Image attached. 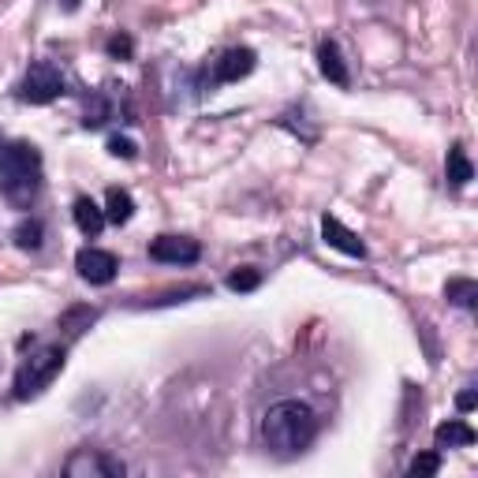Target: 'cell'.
I'll list each match as a JSON object with an SVG mask.
<instances>
[{"instance_id": "cell-10", "label": "cell", "mask_w": 478, "mask_h": 478, "mask_svg": "<svg viewBox=\"0 0 478 478\" xmlns=\"http://www.w3.org/2000/svg\"><path fill=\"white\" fill-rule=\"evenodd\" d=\"M322 239H325L329 247H336L341 255H348V258H366L363 239L351 232V228H344L336 217H322Z\"/></svg>"}, {"instance_id": "cell-6", "label": "cell", "mask_w": 478, "mask_h": 478, "mask_svg": "<svg viewBox=\"0 0 478 478\" xmlns=\"http://www.w3.org/2000/svg\"><path fill=\"white\" fill-rule=\"evenodd\" d=\"M123 471H128V467H123L116 456L101 452V449H79L64 464V474L67 478H120Z\"/></svg>"}, {"instance_id": "cell-16", "label": "cell", "mask_w": 478, "mask_h": 478, "mask_svg": "<svg viewBox=\"0 0 478 478\" xmlns=\"http://www.w3.org/2000/svg\"><path fill=\"white\" fill-rule=\"evenodd\" d=\"M445 299L459 310H474V299H478V285L471 277H452L445 285Z\"/></svg>"}, {"instance_id": "cell-14", "label": "cell", "mask_w": 478, "mask_h": 478, "mask_svg": "<svg viewBox=\"0 0 478 478\" xmlns=\"http://www.w3.org/2000/svg\"><path fill=\"white\" fill-rule=\"evenodd\" d=\"M131 217H135V199L123 187H109V194H105V221L128 224Z\"/></svg>"}, {"instance_id": "cell-19", "label": "cell", "mask_w": 478, "mask_h": 478, "mask_svg": "<svg viewBox=\"0 0 478 478\" xmlns=\"http://www.w3.org/2000/svg\"><path fill=\"white\" fill-rule=\"evenodd\" d=\"M109 153H113V157H123V161H131V157L138 153V146L131 143L128 135H113V138H109Z\"/></svg>"}, {"instance_id": "cell-15", "label": "cell", "mask_w": 478, "mask_h": 478, "mask_svg": "<svg viewBox=\"0 0 478 478\" xmlns=\"http://www.w3.org/2000/svg\"><path fill=\"white\" fill-rule=\"evenodd\" d=\"M15 247L20 251H38V247L45 243V224L38 217H23L20 224H15V232H12Z\"/></svg>"}, {"instance_id": "cell-5", "label": "cell", "mask_w": 478, "mask_h": 478, "mask_svg": "<svg viewBox=\"0 0 478 478\" xmlns=\"http://www.w3.org/2000/svg\"><path fill=\"white\" fill-rule=\"evenodd\" d=\"M255 64H258V52L255 49H247V45H232V49H224L221 57L209 64V86H224V82H239L255 72Z\"/></svg>"}, {"instance_id": "cell-9", "label": "cell", "mask_w": 478, "mask_h": 478, "mask_svg": "<svg viewBox=\"0 0 478 478\" xmlns=\"http://www.w3.org/2000/svg\"><path fill=\"white\" fill-rule=\"evenodd\" d=\"M317 67H322V75H325L333 86H341V90H348V86H351L348 60H344L341 45H336L333 38H325L322 45H317Z\"/></svg>"}, {"instance_id": "cell-8", "label": "cell", "mask_w": 478, "mask_h": 478, "mask_svg": "<svg viewBox=\"0 0 478 478\" xmlns=\"http://www.w3.org/2000/svg\"><path fill=\"white\" fill-rule=\"evenodd\" d=\"M150 258L165 265H194L202 258V247L191 236H157L150 243Z\"/></svg>"}, {"instance_id": "cell-1", "label": "cell", "mask_w": 478, "mask_h": 478, "mask_svg": "<svg viewBox=\"0 0 478 478\" xmlns=\"http://www.w3.org/2000/svg\"><path fill=\"white\" fill-rule=\"evenodd\" d=\"M317 437V415L303 400H280L262 415V441L277 456H299L314 445Z\"/></svg>"}, {"instance_id": "cell-20", "label": "cell", "mask_w": 478, "mask_h": 478, "mask_svg": "<svg viewBox=\"0 0 478 478\" xmlns=\"http://www.w3.org/2000/svg\"><path fill=\"white\" fill-rule=\"evenodd\" d=\"M105 49H109V57H120V60H128L131 57V38H128V34H113V38H109V45H105Z\"/></svg>"}, {"instance_id": "cell-3", "label": "cell", "mask_w": 478, "mask_h": 478, "mask_svg": "<svg viewBox=\"0 0 478 478\" xmlns=\"http://www.w3.org/2000/svg\"><path fill=\"white\" fill-rule=\"evenodd\" d=\"M67 363V351L60 344H49V348H38L34 356H27L15 370V381H12V396L15 400H34L42 388L52 385V378L64 370Z\"/></svg>"}, {"instance_id": "cell-2", "label": "cell", "mask_w": 478, "mask_h": 478, "mask_svg": "<svg viewBox=\"0 0 478 478\" xmlns=\"http://www.w3.org/2000/svg\"><path fill=\"white\" fill-rule=\"evenodd\" d=\"M42 191V153L30 143H8L0 150V194L15 209H30Z\"/></svg>"}, {"instance_id": "cell-18", "label": "cell", "mask_w": 478, "mask_h": 478, "mask_svg": "<svg viewBox=\"0 0 478 478\" xmlns=\"http://www.w3.org/2000/svg\"><path fill=\"white\" fill-rule=\"evenodd\" d=\"M441 471V456L437 452H419L411 464H407V474L419 478V474H437Z\"/></svg>"}, {"instance_id": "cell-13", "label": "cell", "mask_w": 478, "mask_h": 478, "mask_svg": "<svg viewBox=\"0 0 478 478\" xmlns=\"http://www.w3.org/2000/svg\"><path fill=\"white\" fill-rule=\"evenodd\" d=\"M445 176H449V187H452V191H464V187L474 180V165L467 161V150H464V146H452V150H449Z\"/></svg>"}, {"instance_id": "cell-11", "label": "cell", "mask_w": 478, "mask_h": 478, "mask_svg": "<svg viewBox=\"0 0 478 478\" xmlns=\"http://www.w3.org/2000/svg\"><path fill=\"white\" fill-rule=\"evenodd\" d=\"M72 214H75L79 232H82V236H90V239H98V236H101V228L109 224V221H105V209H101L94 199H86V194H82V199H75V209H72Z\"/></svg>"}, {"instance_id": "cell-12", "label": "cell", "mask_w": 478, "mask_h": 478, "mask_svg": "<svg viewBox=\"0 0 478 478\" xmlns=\"http://www.w3.org/2000/svg\"><path fill=\"white\" fill-rule=\"evenodd\" d=\"M434 441H437V449H464V445H474V430L464 419H449L434 430Z\"/></svg>"}, {"instance_id": "cell-17", "label": "cell", "mask_w": 478, "mask_h": 478, "mask_svg": "<svg viewBox=\"0 0 478 478\" xmlns=\"http://www.w3.org/2000/svg\"><path fill=\"white\" fill-rule=\"evenodd\" d=\"M258 285H262V273L255 270V265H243V270L228 273V288L232 292H255Z\"/></svg>"}, {"instance_id": "cell-7", "label": "cell", "mask_w": 478, "mask_h": 478, "mask_svg": "<svg viewBox=\"0 0 478 478\" xmlns=\"http://www.w3.org/2000/svg\"><path fill=\"white\" fill-rule=\"evenodd\" d=\"M75 270H79V277L86 280V285L105 288V285H113V280H116L120 262H116L113 251H101V247H82V251L75 255Z\"/></svg>"}, {"instance_id": "cell-21", "label": "cell", "mask_w": 478, "mask_h": 478, "mask_svg": "<svg viewBox=\"0 0 478 478\" xmlns=\"http://www.w3.org/2000/svg\"><path fill=\"white\" fill-rule=\"evenodd\" d=\"M474 404H478V393H474V385H467V388H464V393H459V396H456V407H459V411H471V407H474Z\"/></svg>"}, {"instance_id": "cell-4", "label": "cell", "mask_w": 478, "mask_h": 478, "mask_svg": "<svg viewBox=\"0 0 478 478\" xmlns=\"http://www.w3.org/2000/svg\"><path fill=\"white\" fill-rule=\"evenodd\" d=\"M67 90V79L64 72L52 60H34L27 67V75L20 82V101H30V105H49L57 101L60 94Z\"/></svg>"}]
</instances>
